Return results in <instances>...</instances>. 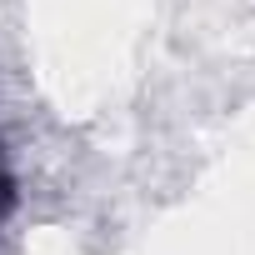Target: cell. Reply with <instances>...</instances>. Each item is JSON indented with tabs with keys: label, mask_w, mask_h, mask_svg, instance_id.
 I'll use <instances>...</instances> for the list:
<instances>
[{
	"label": "cell",
	"mask_w": 255,
	"mask_h": 255,
	"mask_svg": "<svg viewBox=\"0 0 255 255\" xmlns=\"http://www.w3.org/2000/svg\"><path fill=\"white\" fill-rule=\"evenodd\" d=\"M10 205H15V180H10V170L0 165V220L10 215Z\"/></svg>",
	"instance_id": "cell-1"
}]
</instances>
